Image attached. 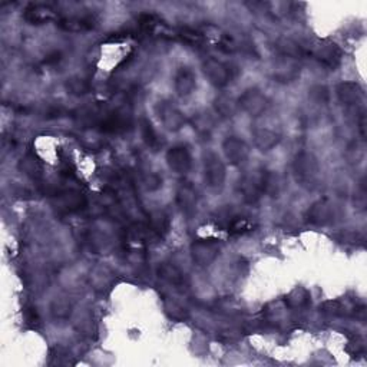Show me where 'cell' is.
<instances>
[{"label": "cell", "mask_w": 367, "mask_h": 367, "mask_svg": "<svg viewBox=\"0 0 367 367\" xmlns=\"http://www.w3.org/2000/svg\"><path fill=\"white\" fill-rule=\"evenodd\" d=\"M276 177L270 171L258 168L243 175L238 182V192L247 204H256L276 188Z\"/></svg>", "instance_id": "cell-1"}, {"label": "cell", "mask_w": 367, "mask_h": 367, "mask_svg": "<svg viewBox=\"0 0 367 367\" xmlns=\"http://www.w3.org/2000/svg\"><path fill=\"white\" fill-rule=\"evenodd\" d=\"M304 56H310L315 62L326 66V68L335 71L342 63L343 52L336 43L330 41H317L304 45Z\"/></svg>", "instance_id": "cell-2"}, {"label": "cell", "mask_w": 367, "mask_h": 367, "mask_svg": "<svg viewBox=\"0 0 367 367\" xmlns=\"http://www.w3.org/2000/svg\"><path fill=\"white\" fill-rule=\"evenodd\" d=\"M216 227L221 231H227L231 236H243L252 232L256 228V223L249 215L234 210L224 211L216 215Z\"/></svg>", "instance_id": "cell-3"}, {"label": "cell", "mask_w": 367, "mask_h": 367, "mask_svg": "<svg viewBox=\"0 0 367 367\" xmlns=\"http://www.w3.org/2000/svg\"><path fill=\"white\" fill-rule=\"evenodd\" d=\"M203 72L212 85L219 88L227 87L238 74L234 65L227 63L216 58H207L203 62Z\"/></svg>", "instance_id": "cell-4"}, {"label": "cell", "mask_w": 367, "mask_h": 367, "mask_svg": "<svg viewBox=\"0 0 367 367\" xmlns=\"http://www.w3.org/2000/svg\"><path fill=\"white\" fill-rule=\"evenodd\" d=\"M204 179L212 191H220L225 182V165L215 153L204 155Z\"/></svg>", "instance_id": "cell-5"}, {"label": "cell", "mask_w": 367, "mask_h": 367, "mask_svg": "<svg viewBox=\"0 0 367 367\" xmlns=\"http://www.w3.org/2000/svg\"><path fill=\"white\" fill-rule=\"evenodd\" d=\"M294 171L297 181L304 187H314L319 178V165L310 154H300L294 162Z\"/></svg>", "instance_id": "cell-6"}, {"label": "cell", "mask_w": 367, "mask_h": 367, "mask_svg": "<svg viewBox=\"0 0 367 367\" xmlns=\"http://www.w3.org/2000/svg\"><path fill=\"white\" fill-rule=\"evenodd\" d=\"M59 18V6L54 3H32L25 9V19L32 25L58 22Z\"/></svg>", "instance_id": "cell-7"}, {"label": "cell", "mask_w": 367, "mask_h": 367, "mask_svg": "<svg viewBox=\"0 0 367 367\" xmlns=\"http://www.w3.org/2000/svg\"><path fill=\"white\" fill-rule=\"evenodd\" d=\"M270 101L260 89H248L245 91L241 98L238 99V108L252 116L264 115V112L269 109Z\"/></svg>", "instance_id": "cell-8"}, {"label": "cell", "mask_w": 367, "mask_h": 367, "mask_svg": "<svg viewBox=\"0 0 367 367\" xmlns=\"http://www.w3.org/2000/svg\"><path fill=\"white\" fill-rule=\"evenodd\" d=\"M220 253V241L214 238L197 240L192 244V258L198 265L211 264Z\"/></svg>", "instance_id": "cell-9"}, {"label": "cell", "mask_w": 367, "mask_h": 367, "mask_svg": "<svg viewBox=\"0 0 367 367\" xmlns=\"http://www.w3.org/2000/svg\"><path fill=\"white\" fill-rule=\"evenodd\" d=\"M157 113L159 121L170 131H178L186 124L182 112L168 101H162L157 105Z\"/></svg>", "instance_id": "cell-10"}, {"label": "cell", "mask_w": 367, "mask_h": 367, "mask_svg": "<svg viewBox=\"0 0 367 367\" xmlns=\"http://www.w3.org/2000/svg\"><path fill=\"white\" fill-rule=\"evenodd\" d=\"M166 161H168L170 168L177 174H187L192 166L190 149L184 145L173 146L166 154Z\"/></svg>", "instance_id": "cell-11"}, {"label": "cell", "mask_w": 367, "mask_h": 367, "mask_svg": "<svg viewBox=\"0 0 367 367\" xmlns=\"http://www.w3.org/2000/svg\"><path fill=\"white\" fill-rule=\"evenodd\" d=\"M223 148H224L225 158L232 165H241L249 157V148H248L247 142L244 140H241V138L228 137L224 141Z\"/></svg>", "instance_id": "cell-12"}, {"label": "cell", "mask_w": 367, "mask_h": 367, "mask_svg": "<svg viewBox=\"0 0 367 367\" xmlns=\"http://www.w3.org/2000/svg\"><path fill=\"white\" fill-rule=\"evenodd\" d=\"M253 138L261 151H270L281 140V133L274 126L267 125H257L253 129Z\"/></svg>", "instance_id": "cell-13"}, {"label": "cell", "mask_w": 367, "mask_h": 367, "mask_svg": "<svg viewBox=\"0 0 367 367\" xmlns=\"http://www.w3.org/2000/svg\"><path fill=\"white\" fill-rule=\"evenodd\" d=\"M336 207L329 199H322V201L315 203L309 211V220L317 225H326L335 220Z\"/></svg>", "instance_id": "cell-14"}, {"label": "cell", "mask_w": 367, "mask_h": 367, "mask_svg": "<svg viewBox=\"0 0 367 367\" xmlns=\"http://www.w3.org/2000/svg\"><path fill=\"white\" fill-rule=\"evenodd\" d=\"M274 79L278 82H291L300 74V66L296 59L280 55V60L274 66Z\"/></svg>", "instance_id": "cell-15"}, {"label": "cell", "mask_w": 367, "mask_h": 367, "mask_svg": "<svg viewBox=\"0 0 367 367\" xmlns=\"http://www.w3.org/2000/svg\"><path fill=\"white\" fill-rule=\"evenodd\" d=\"M177 201L184 214H192L198 204V194L191 182H182L177 191Z\"/></svg>", "instance_id": "cell-16"}, {"label": "cell", "mask_w": 367, "mask_h": 367, "mask_svg": "<svg viewBox=\"0 0 367 367\" xmlns=\"http://www.w3.org/2000/svg\"><path fill=\"white\" fill-rule=\"evenodd\" d=\"M174 87L178 95L188 96L197 88V78L195 74L188 66H182L174 76Z\"/></svg>", "instance_id": "cell-17"}, {"label": "cell", "mask_w": 367, "mask_h": 367, "mask_svg": "<svg viewBox=\"0 0 367 367\" xmlns=\"http://www.w3.org/2000/svg\"><path fill=\"white\" fill-rule=\"evenodd\" d=\"M337 95L344 105H357L363 98V92L359 88V85H356V83H350V82L342 83V85L337 88Z\"/></svg>", "instance_id": "cell-18"}, {"label": "cell", "mask_w": 367, "mask_h": 367, "mask_svg": "<svg viewBox=\"0 0 367 367\" xmlns=\"http://www.w3.org/2000/svg\"><path fill=\"white\" fill-rule=\"evenodd\" d=\"M141 129H142V137H144V140L149 148L157 151V149H159L162 146V140L159 138L157 131L154 129V126L148 120H142Z\"/></svg>", "instance_id": "cell-19"}, {"label": "cell", "mask_w": 367, "mask_h": 367, "mask_svg": "<svg viewBox=\"0 0 367 367\" xmlns=\"http://www.w3.org/2000/svg\"><path fill=\"white\" fill-rule=\"evenodd\" d=\"M215 108H216V112H219L221 116L228 118V116H234V113L237 112L238 102L232 101V99L228 96H221L220 99H216Z\"/></svg>", "instance_id": "cell-20"}, {"label": "cell", "mask_w": 367, "mask_h": 367, "mask_svg": "<svg viewBox=\"0 0 367 367\" xmlns=\"http://www.w3.org/2000/svg\"><path fill=\"white\" fill-rule=\"evenodd\" d=\"M194 129L198 132V135L201 137H210L214 129V122L208 115H197L194 118Z\"/></svg>", "instance_id": "cell-21"}]
</instances>
